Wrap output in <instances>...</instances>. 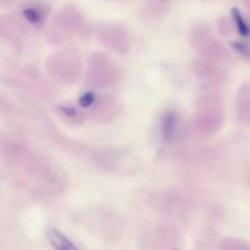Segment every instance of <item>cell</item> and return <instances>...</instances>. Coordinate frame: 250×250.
Instances as JSON below:
<instances>
[{
  "instance_id": "obj_13",
  "label": "cell",
  "mask_w": 250,
  "mask_h": 250,
  "mask_svg": "<svg viewBox=\"0 0 250 250\" xmlns=\"http://www.w3.org/2000/svg\"><path fill=\"white\" fill-rule=\"evenodd\" d=\"M55 112L65 124L72 125H82L87 119L88 112L84 111L80 104H70V103H62L55 106Z\"/></svg>"
},
{
  "instance_id": "obj_5",
  "label": "cell",
  "mask_w": 250,
  "mask_h": 250,
  "mask_svg": "<svg viewBox=\"0 0 250 250\" xmlns=\"http://www.w3.org/2000/svg\"><path fill=\"white\" fill-rule=\"evenodd\" d=\"M190 43L197 51L198 56L214 60L222 65H227L232 61V55L229 49L207 24H199L193 28L190 34Z\"/></svg>"
},
{
  "instance_id": "obj_8",
  "label": "cell",
  "mask_w": 250,
  "mask_h": 250,
  "mask_svg": "<svg viewBox=\"0 0 250 250\" xmlns=\"http://www.w3.org/2000/svg\"><path fill=\"white\" fill-rule=\"evenodd\" d=\"M50 11V4L45 0H23L17 7V15L29 29L44 27Z\"/></svg>"
},
{
  "instance_id": "obj_17",
  "label": "cell",
  "mask_w": 250,
  "mask_h": 250,
  "mask_svg": "<svg viewBox=\"0 0 250 250\" xmlns=\"http://www.w3.org/2000/svg\"><path fill=\"white\" fill-rule=\"evenodd\" d=\"M234 29L236 28H234L233 21L229 17H221L219 20V22H217V31H219V33L221 36L229 37Z\"/></svg>"
},
{
  "instance_id": "obj_18",
  "label": "cell",
  "mask_w": 250,
  "mask_h": 250,
  "mask_svg": "<svg viewBox=\"0 0 250 250\" xmlns=\"http://www.w3.org/2000/svg\"><path fill=\"white\" fill-rule=\"evenodd\" d=\"M231 45L238 55L250 61V42H232Z\"/></svg>"
},
{
  "instance_id": "obj_11",
  "label": "cell",
  "mask_w": 250,
  "mask_h": 250,
  "mask_svg": "<svg viewBox=\"0 0 250 250\" xmlns=\"http://www.w3.org/2000/svg\"><path fill=\"white\" fill-rule=\"evenodd\" d=\"M0 32L5 41L12 45L20 46L28 34L29 28L19 15H2L0 19Z\"/></svg>"
},
{
  "instance_id": "obj_16",
  "label": "cell",
  "mask_w": 250,
  "mask_h": 250,
  "mask_svg": "<svg viewBox=\"0 0 250 250\" xmlns=\"http://www.w3.org/2000/svg\"><path fill=\"white\" fill-rule=\"evenodd\" d=\"M231 15L236 31L238 32L239 34H242L243 37H250V24L249 22L244 19L243 14H242L237 7H234V9H232Z\"/></svg>"
},
{
  "instance_id": "obj_20",
  "label": "cell",
  "mask_w": 250,
  "mask_h": 250,
  "mask_svg": "<svg viewBox=\"0 0 250 250\" xmlns=\"http://www.w3.org/2000/svg\"><path fill=\"white\" fill-rule=\"evenodd\" d=\"M243 4L247 11H248V14L250 15V0H243Z\"/></svg>"
},
{
  "instance_id": "obj_19",
  "label": "cell",
  "mask_w": 250,
  "mask_h": 250,
  "mask_svg": "<svg viewBox=\"0 0 250 250\" xmlns=\"http://www.w3.org/2000/svg\"><path fill=\"white\" fill-rule=\"evenodd\" d=\"M149 1L154 2V4H159V5H166L168 2H171L172 0H149Z\"/></svg>"
},
{
  "instance_id": "obj_1",
  "label": "cell",
  "mask_w": 250,
  "mask_h": 250,
  "mask_svg": "<svg viewBox=\"0 0 250 250\" xmlns=\"http://www.w3.org/2000/svg\"><path fill=\"white\" fill-rule=\"evenodd\" d=\"M1 160L23 187L41 194H59L66 187L61 166L45 154L14 137L2 136Z\"/></svg>"
},
{
  "instance_id": "obj_14",
  "label": "cell",
  "mask_w": 250,
  "mask_h": 250,
  "mask_svg": "<svg viewBox=\"0 0 250 250\" xmlns=\"http://www.w3.org/2000/svg\"><path fill=\"white\" fill-rule=\"evenodd\" d=\"M236 114L239 121L250 126V83H243L237 92Z\"/></svg>"
},
{
  "instance_id": "obj_4",
  "label": "cell",
  "mask_w": 250,
  "mask_h": 250,
  "mask_svg": "<svg viewBox=\"0 0 250 250\" xmlns=\"http://www.w3.org/2000/svg\"><path fill=\"white\" fill-rule=\"evenodd\" d=\"M122 71L109 55L93 53L88 58L84 82L92 89H107L121 81Z\"/></svg>"
},
{
  "instance_id": "obj_15",
  "label": "cell",
  "mask_w": 250,
  "mask_h": 250,
  "mask_svg": "<svg viewBox=\"0 0 250 250\" xmlns=\"http://www.w3.org/2000/svg\"><path fill=\"white\" fill-rule=\"evenodd\" d=\"M46 238L55 250H80L65 234L55 229H49L46 231Z\"/></svg>"
},
{
  "instance_id": "obj_12",
  "label": "cell",
  "mask_w": 250,
  "mask_h": 250,
  "mask_svg": "<svg viewBox=\"0 0 250 250\" xmlns=\"http://www.w3.org/2000/svg\"><path fill=\"white\" fill-rule=\"evenodd\" d=\"M160 137L164 143L173 144L182 137L183 122L182 117L175 110H166L159 122Z\"/></svg>"
},
{
  "instance_id": "obj_3",
  "label": "cell",
  "mask_w": 250,
  "mask_h": 250,
  "mask_svg": "<svg viewBox=\"0 0 250 250\" xmlns=\"http://www.w3.org/2000/svg\"><path fill=\"white\" fill-rule=\"evenodd\" d=\"M45 70L50 78L63 85H72L81 78L83 62L81 53L75 48H62L46 58Z\"/></svg>"
},
{
  "instance_id": "obj_7",
  "label": "cell",
  "mask_w": 250,
  "mask_h": 250,
  "mask_svg": "<svg viewBox=\"0 0 250 250\" xmlns=\"http://www.w3.org/2000/svg\"><path fill=\"white\" fill-rule=\"evenodd\" d=\"M97 39L103 46L119 55H125L131 48L129 36L119 24H105L98 28Z\"/></svg>"
},
{
  "instance_id": "obj_9",
  "label": "cell",
  "mask_w": 250,
  "mask_h": 250,
  "mask_svg": "<svg viewBox=\"0 0 250 250\" xmlns=\"http://www.w3.org/2000/svg\"><path fill=\"white\" fill-rule=\"evenodd\" d=\"M224 66L214 60L197 56L193 60V72L207 87L215 88L226 80V70Z\"/></svg>"
},
{
  "instance_id": "obj_21",
  "label": "cell",
  "mask_w": 250,
  "mask_h": 250,
  "mask_svg": "<svg viewBox=\"0 0 250 250\" xmlns=\"http://www.w3.org/2000/svg\"><path fill=\"white\" fill-rule=\"evenodd\" d=\"M110 1H124V0H110Z\"/></svg>"
},
{
  "instance_id": "obj_10",
  "label": "cell",
  "mask_w": 250,
  "mask_h": 250,
  "mask_svg": "<svg viewBox=\"0 0 250 250\" xmlns=\"http://www.w3.org/2000/svg\"><path fill=\"white\" fill-rule=\"evenodd\" d=\"M54 26L65 34L81 33L85 28L84 15L76 5L66 4L56 14Z\"/></svg>"
},
{
  "instance_id": "obj_6",
  "label": "cell",
  "mask_w": 250,
  "mask_h": 250,
  "mask_svg": "<svg viewBox=\"0 0 250 250\" xmlns=\"http://www.w3.org/2000/svg\"><path fill=\"white\" fill-rule=\"evenodd\" d=\"M78 104L84 110L87 109L88 115L99 124H110L117 119L122 111L120 100L109 94L84 93L78 100Z\"/></svg>"
},
{
  "instance_id": "obj_2",
  "label": "cell",
  "mask_w": 250,
  "mask_h": 250,
  "mask_svg": "<svg viewBox=\"0 0 250 250\" xmlns=\"http://www.w3.org/2000/svg\"><path fill=\"white\" fill-rule=\"evenodd\" d=\"M224 122L225 109L222 98L215 92L202 95L197 100L195 111L190 120L193 131L198 136L209 138L219 133Z\"/></svg>"
}]
</instances>
